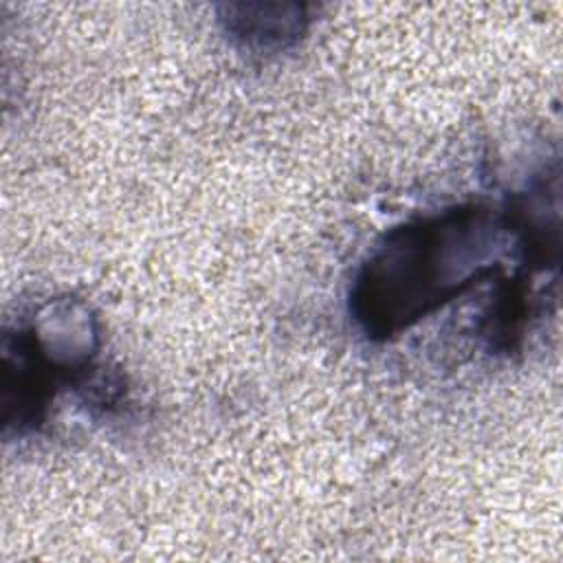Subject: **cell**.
I'll return each mask as SVG.
<instances>
[{
  "mask_svg": "<svg viewBox=\"0 0 563 563\" xmlns=\"http://www.w3.org/2000/svg\"><path fill=\"white\" fill-rule=\"evenodd\" d=\"M497 218L460 207L420 218L385 235L352 290L356 321L391 336L488 273L499 242Z\"/></svg>",
  "mask_w": 563,
  "mask_h": 563,
  "instance_id": "1",
  "label": "cell"
}]
</instances>
